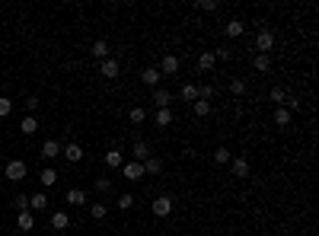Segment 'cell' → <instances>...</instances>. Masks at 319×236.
Wrapping results in <instances>:
<instances>
[{
    "mask_svg": "<svg viewBox=\"0 0 319 236\" xmlns=\"http://www.w3.org/2000/svg\"><path fill=\"white\" fill-rule=\"evenodd\" d=\"M23 105H26V112H29V115H35V112H38V105H42V102H38V96H29Z\"/></svg>",
    "mask_w": 319,
    "mask_h": 236,
    "instance_id": "cell-37",
    "label": "cell"
},
{
    "mask_svg": "<svg viewBox=\"0 0 319 236\" xmlns=\"http://www.w3.org/2000/svg\"><path fill=\"white\" fill-rule=\"evenodd\" d=\"M141 80H144V86H150V90H157V86H160V80H163V73L157 70V67H147V70L141 73Z\"/></svg>",
    "mask_w": 319,
    "mask_h": 236,
    "instance_id": "cell-13",
    "label": "cell"
},
{
    "mask_svg": "<svg viewBox=\"0 0 319 236\" xmlns=\"http://www.w3.org/2000/svg\"><path fill=\"white\" fill-rule=\"evenodd\" d=\"M284 99H287V90H284V86H271V102H275V109L284 105Z\"/></svg>",
    "mask_w": 319,
    "mask_h": 236,
    "instance_id": "cell-28",
    "label": "cell"
},
{
    "mask_svg": "<svg viewBox=\"0 0 319 236\" xmlns=\"http://www.w3.org/2000/svg\"><path fill=\"white\" fill-rule=\"evenodd\" d=\"M211 96H214V86H211V83H201V86H198V99H205V102H208Z\"/></svg>",
    "mask_w": 319,
    "mask_h": 236,
    "instance_id": "cell-38",
    "label": "cell"
},
{
    "mask_svg": "<svg viewBox=\"0 0 319 236\" xmlns=\"http://www.w3.org/2000/svg\"><path fill=\"white\" fill-rule=\"evenodd\" d=\"M45 207H48V198H45V195H32L29 198V211L35 214V211H45Z\"/></svg>",
    "mask_w": 319,
    "mask_h": 236,
    "instance_id": "cell-27",
    "label": "cell"
},
{
    "mask_svg": "<svg viewBox=\"0 0 319 236\" xmlns=\"http://www.w3.org/2000/svg\"><path fill=\"white\" fill-rule=\"evenodd\" d=\"M38 179H42L45 188H51L54 182H58V172H54V169H42V176H38Z\"/></svg>",
    "mask_w": 319,
    "mask_h": 236,
    "instance_id": "cell-32",
    "label": "cell"
},
{
    "mask_svg": "<svg viewBox=\"0 0 319 236\" xmlns=\"http://www.w3.org/2000/svg\"><path fill=\"white\" fill-rule=\"evenodd\" d=\"M118 207H121V211H128V207H134V195H121V198H118Z\"/></svg>",
    "mask_w": 319,
    "mask_h": 236,
    "instance_id": "cell-40",
    "label": "cell"
},
{
    "mask_svg": "<svg viewBox=\"0 0 319 236\" xmlns=\"http://www.w3.org/2000/svg\"><path fill=\"white\" fill-rule=\"evenodd\" d=\"M150 207H153L157 217H169V214H173V198H169V195H157Z\"/></svg>",
    "mask_w": 319,
    "mask_h": 236,
    "instance_id": "cell-4",
    "label": "cell"
},
{
    "mask_svg": "<svg viewBox=\"0 0 319 236\" xmlns=\"http://www.w3.org/2000/svg\"><path fill=\"white\" fill-rule=\"evenodd\" d=\"M160 172H163V160L160 157L144 160V176H160Z\"/></svg>",
    "mask_w": 319,
    "mask_h": 236,
    "instance_id": "cell-15",
    "label": "cell"
},
{
    "mask_svg": "<svg viewBox=\"0 0 319 236\" xmlns=\"http://www.w3.org/2000/svg\"><path fill=\"white\" fill-rule=\"evenodd\" d=\"M150 102L157 105V109H169V102H173V93H169L166 86H157V90L150 93Z\"/></svg>",
    "mask_w": 319,
    "mask_h": 236,
    "instance_id": "cell-7",
    "label": "cell"
},
{
    "mask_svg": "<svg viewBox=\"0 0 319 236\" xmlns=\"http://www.w3.org/2000/svg\"><path fill=\"white\" fill-rule=\"evenodd\" d=\"M192 112H195V118H208V115H211V102L198 99V102H192Z\"/></svg>",
    "mask_w": 319,
    "mask_h": 236,
    "instance_id": "cell-23",
    "label": "cell"
},
{
    "mask_svg": "<svg viewBox=\"0 0 319 236\" xmlns=\"http://www.w3.org/2000/svg\"><path fill=\"white\" fill-rule=\"evenodd\" d=\"M64 198H67V204H71V207L86 204V192H83V188H67V195H64Z\"/></svg>",
    "mask_w": 319,
    "mask_h": 236,
    "instance_id": "cell-14",
    "label": "cell"
},
{
    "mask_svg": "<svg viewBox=\"0 0 319 236\" xmlns=\"http://www.w3.org/2000/svg\"><path fill=\"white\" fill-rule=\"evenodd\" d=\"M96 192H99V195H108V192H112V182H108L106 176H99V179H96Z\"/></svg>",
    "mask_w": 319,
    "mask_h": 236,
    "instance_id": "cell-35",
    "label": "cell"
},
{
    "mask_svg": "<svg viewBox=\"0 0 319 236\" xmlns=\"http://www.w3.org/2000/svg\"><path fill=\"white\" fill-rule=\"evenodd\" d=\"M16 211H29V195H19L16 198Z\"/></svg>",
    "mask_w": 319,
    "mask_h": 236,
    "instance_id": "cell-41",
    "label": "cell"
},
{
    "mask_svg": "<svg viewBox=\"0 0 319 236\" xmlns=\"http://www.w3.org/2000/svg\"><path fill=\"white\" fill-rule=\"evenodd\" d=\"M284 109H287L290 115H294V112H300V96H290V93H287V99H284Z\"/></svg>",
    "mask_w": 319,
    "mask_h": 236,
    "instance_id": "cell-31",
    "label": "cell"
},
{
    "mask_svg": "<svg viewBox=\"0 0 319 236\" xmlns=\"http://www.w3.org/2000/svg\"><path fill=\"white\" fill-rule=\"evenodd\" d=\"M61 157H64L67 163H80V160H83V147H80V144H73V140H71V144H67L64 150H61Z\"/></svg>",
    "mask_w": 319,
    "mask_h": 236,
    "instance_id": "cell-10",
    "label": "cell"
},
{
    "mask_svg": "<svg viewBox=\"0 0 319 236\" xmlns=\"http://www.w3.org/2000/svg\"><path fill=\"white\" fill-rule=\"evenodd\" d=\"M71 227V217H67L64 211H54L51 214V230H67Z\"/></svg>",
    "mask_w": 319,
    "mask_h": 236,
    "instance_id": "cell-16",
    "label": "cell"
},
{
    "mask_svg": "<svg viewBox=\"0 0 319 236\" xmlns=\"http://www.w3.org/2000/svg\"><path fill=\"white\" fill-rule=\"evenodd\" d=\"M157 70L163 73V77H176V73H179V58H176V55H163Z\"/></svg>",
    "mask_w": 319,
    "mask_h": 236,
    "instance_id": "cell-6",
    "label": "cell"
},
{
    "mask_svg": "<svg viewBox=\"0 0 319 236\" xmlns=\"http://www.w3.org/2000/svg\"><path fill=\"white\" fill-rule=\"evenodd\" d=\"M19 131H23V134H35V131H38V121H35V115H26L23 121H19Z\"/></svg>",
    "mask_w": 319,
    "mask_h": 236,
    "instance_id": "cell-25",
    "label": "cell"
},
{
    "mask_svg": "<svg viewBox=\"0 0 319 236\" xmlns=\"http://www.w3.org/2000/svg\"><path fill=\"white\" fill-rule=\"evenodd\" d=\"M179 96L185 99V102H198V86H195V83H185L179 90Z\"/></svg>",
    "mask_w": 319,
    "mask_h": 236,
    "instance_id": "cell-21",
    "label": "cell"
},
{
    "mask_svg": "<svg viewBox=\"0 0 319 236\" xmlns=\"http://www.w3.org/2000/svg\"><path fill=\"white\" fill-rule=\"evenodd\" d=\"M153 153H150V147L144 144V140H134V147H131V160L134 163H144V160H150Z\"/></svg>",
    "mask_w": 319,
    "mask_h": 236,
    "instance_id": "cell-9",
    "label": "cell"
},
{
    "mask_svg": "<svg viewBox=\"0 0 319 236\" xmlns=\"http://www.w3.org/2000/svg\"><path fill=\"white\" fill-rule=\"evenodd\" d=\"M195 10H205V13H211V10H217V0H198V3H195Z\"/></svg>",
    "mask_w": 319,
    "mask_h": 236,
    "instance_id": "cell-39",
    "label": "cell"
},
{
    "mask_svg": "<svg viewBox=\"0 0 319 236\" xmlns=\"http://www.w3.org/2000/svg\"><path fill=\"white\" fill-rule=\"evenodd\" d=\"M121 176H125L128 182H141V179H144V163L125 160V166H121Z\"/></svg>",
    "mask_w": 319,
    "mask_h": 236,
    "instance_id": "cell-3",
    "label": "cell"
},
{
    "mask_svg": "<svg viewBox=\"0 0 319 236\" xmlns=\"http://www.w3.org/2000/svg\"><path fill=\"white\" fill-rule=\"evenodd\" d=\"M252 67H255L259 73H268V70H271V55H255Z\"/></svg>",
    "mask_w": 319,
    "mask_h": 236,
    "instance_id": "cell-24",
    "label": "cell"
},
{
    "mask_svg": "<svg viewBox=\"0 0 319 236\" xmlns=\"http://www.w3.org/2000/svg\"><path fill=\"white\" fill-rule=\"evenodd\" d=\"M157 125L160 128H169V125H173V109H157Z\"/></svg>",
    "mask_w": 319,
    "mask_h": 236,
    "instance_id": "cell-29",
    "label": "cell"
},
{
    "mask_svg": "<svg viewBox=\"0 0 319 236\" xmlns=\"http://www.w3.org/2000/svg\"><path fill=\"white\" fill-rule=\"evenodd\" d=\"M128 118H131V125H144V121H147V109H131V112H128Z\"/></svg>",
    "mask_w": 319,
    "mask_h": 236,
    "instance_id": "cell-30",
    "label": "cell"
},
{
    "mask_svg": "<svg viewBox=\"0 0 319 236\" xmlns=\"http://www.w3.org/2000/svg\"><path fill=\"white\" fill-rule=\"evenodd\" d=\"M255 48H259V55H271V48H275V32L271 29H259V35H255Z\"/></svg>",
    "mask_w": 319,
    "mask_h": 236,
    "instance_id": "cell-1",
    "label": "cell"
},
{
    "mask_svg": "<svg viewBox=\"0 0 319 236\" xmlns=\"http://www.w3.org/2000/svg\"><path fill=\"white\" fill-rule=\"evenodd\" d=\"M103 160H106V166H108V169H121V166H125V153H121L118 147H108Z\"/></svg>",
    "mask_w": 319,
    "mask_h": 236,
    "instance_id": "cell-8",
    "label": "cell"
},
{
    "mask_svg": "<svg viewBox=\"0 0 319 236\" xmlns=\"http://www.w3.org/2000/svg\"><path fill=\"white\" fill-rule=\"evenodd\" d=\"M118 70H121V64L115 58H106V61H99V77H106V80H115L118 77Z\"/></svg>",
    "mask_w": 319,
    "mask_h": 236,
    "instance_id": "cell-5",
    "label": "cell"
},
{
    "mask_svg": "<svg viewBox=\"0 0 319 236\" xmlns=\"http://www.w3.org/2000/svg\"><path fill=\"white\" fill-rule=\"evenodd\" d=\"M243 32H246V23H243V19H230L227 23V35L230 38H240Z\"/></svg>",
    "mask_w": 319,
    "mask_h": 236,
    "instance_id": "cell-20",
    "label": "cell"
},
{
    "mask_svg": "<svg viewBox=\"0 0 319 236\" xmlns=\"http://www.w3.org/2000/svg\"><path fill=\"white\" fill-rule=\"evenodd\" d=\"M290 118H294V115H290V112L284 109V105H278V109H275V125L287 128V125H290Z\"/></svg>",
    "mask_w": 319,
    "mask_h": 236,
    "instance_id": "cell-26",
    "label": "cell"
},
{
    "mask_svg": "<svg viewBox=\"0 0 319 236\" xmlns=\"http://www.w3.org/2000/svg\"><path fill=\"white\" fill-rule=\"evenodd\" d=\"M3 176L10 182H23L26 179V163H23V160H10V163L3 166Z\"/></svg>",
    "mask_w": 319,
    "mask_h": 236,
    "instance_id": "cell-2",
    "label": "cell"
},
{
    "mask_svg": "<svg viewBox=\"0 0 319 236\" xmlns=\"http://www.w3.org/2000/svg\"><path fill=\"white\" fill-rule=\"evenodd\" d=\"M90 51H93V58H96V61H106L108 58V42H106V38H96Z\"/></svg>",
    "mask_w": 319,
    "mask_h": 236,
    "instance_id": "cell-17",
    "label": "cell"
},
{
    "mask_svg": "<svg viewBox=\"0 0 319 236\" xmlns=\"http://www.w3.org/2000/svg\"><path fill=\"white\" fill-rule=\"evenodd\" d=\"M106 214H108L106 204H90V217H93V220H103Z\"/></svg>",
    "mask_w": 319,
    "mask_h": 236,
    "instance_id": "cell-33",
    "label": "cell"
},
{
    "mask_svg": "<svg viewBox=\"0 0 319 236\" xmlns=\"http://www.w3.org/2000/svg\"><path fill=\"white\" fill-rule=\"evenodd\" d=\"M13 112V99H6V96H0V118H6Z\"/></svg>",
    "mask_w": 319,
    "mask_h": 236,
    "instance_id": "cell-36",
    "label": "cell"
},
{
    "mask_svg": "<svg viewBox=\"0 0 319 236\" xmlns=\"http://www.w3.org/2000/svg\"><path fill=\"white\" fill-rule=\"evenodd\" d=\"M42 157H45V160L61 157V144H58V140H45V144H42Z\"/></svg>",
    "mask_w": 319,
    "mask_h": 236,
    "instance_id": "cell-19",
    "label": "cell"
},
{
    "mask_svg": "<svg viewBox=\"0 0 319 236\" xmlns=\"http://www.w3.org/2000/svg\"><path fill=\"white\" fill-rule=\"evenodd\" d=\"M214 64H217V61H214V51H201V55H198V70H214Z\"/></svg>",
    "mask_w": 319,
    "mask_h": 236,
    "instance_id": "cell-18",
    "label": "cell"
},
{
    "mask_svg": "<svg viewBox=\"0 0 319 236\" xmlns=\"http://www.w3.org/2000/svg\"><path fill=\"white\" fill-rule=\"evenodd\" d=\"M230 160H233V150H227V147H217L214 150V163L217 166H227Z\"/></svg>",
    "mask_w": 319,
    "mask_h": 236,
    "instance_id": "cell-22",
    "label": "cell"
},
{
    "mask_svg": "<svg viewBox=\"0 0 319 236\" xmlns=\"http://www.w3.org/2000/svg\"><path fill=\"white\" fill-rule=\"evenodd\" d=\"M230 169H233L236 179H246L249 176V160L246 157H233V160H230Z\"/></svg>",
    "mask_w": 319,
    "mask_h": 236,
    "instance_id": "cell-11",
    "label": "cell"
},
{
    "mask_svg": "<svg viewBox=\"0 0 319 236\" xmlns=\"http://www.w3.org/2000/svg\"><path fill=\"white\" fill-rule=\"evenodd\" d=\"M230 93H233V96H243V93H246V80H230Z\"/></svg>",
    "mask_w": 319,
    "mask_h": 236,
    "instance_id": "cell-34",
    "label": "cell"
},
{
    "mask_svg": "<svg viewBox=\"0 0 319 236\" xmlns=\"http://www.w3.org/2000/svg\"><path fill=\"white\" fill-rule=\"evenodd\" d=\"M16 227H19V233H29L32 227H35V214L32 211H19L16 214Z\"/></svg>",
    "mask_w": 319,
    "mask_h": 236,
    "instance_id": "cell-12",
    "label": "cell"
}]
</instances>
